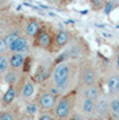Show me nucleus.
<instances>
[{
  "label": "nucleus",
  "instance_id": "f257e3e1",
  "mask_svg": "<svg viewBox=\"0 0 119 120\" xmlns=\"http://www.w3.org/2000/svg\"><path fill=\"white\" fill-rule=\"evenodd\" d=\"M100 83V71L98 65L88 59H83L79 63V71H78V88L87 87L91 84Z\"/></svg>",
  "mask_w": 119,
  "mask_h": 120
},
{
  "label": "nucleus",
  "instance_id": "f03ea898",
  "mask_svg": "<svg viewBox=\"0 0 119 120\" xmlns=\"http://www.w3.org/2000/svg\"><path fill=\"white\" fill-rule=\"evenodd\" d=\"M76 101H78V91L74 90L68 94L60 96L58 100L55 109H54V115L56 120H68L71 117L75 109H76Z\"/></svg>",
  "mask_w": 119,
  "mask_h": 120
},
{
  "label": "nucleus",
  "instance_id": "7ed1b4c3",
  "mask_svg": "<svg viewBox=\"0 0 119 120\" xmlns=\"http://www.w3.org/2000/svg\"><path fill=\"white\" fill-rule=\"evenodd\" d=\"M17 91H19V98L24 101L28 103L31 100H34L36 95V82L34 77L30 75H23L20 83L17 84Z\"/></svg>",
  "mask_w": 119,
  "mask_h": 120
},
{
  "label": "nucleus",
  "instance_id": "20e7f679",
  "mask_svg": "<svg viewBox=\"0 0 119 120\" xmlns=\"http://www.w3.org/2000/svg\"><path fill=\"white\" fill-rule=\"evenodd\" d=\"M35 100L38 101L42 112H52L54 109H55L56 104H58L59 96H56V95L51 94L50 91L43 90L42 88V91L38 94V96H36Z\"/></svg>",
  "mask_w": 119,
  "mask_h": 120
},
{
  "label": "nucleus",
  "instance_id": "39448f33",
  "mask_svg": "<svg viewBox=\"0 0 119 120\" xmlns=\"http://www.w3.org/2000/svg\"><path fill=\"white\" fill-rule=\"evenodd\" d=\"M94 120H110V96L107 92L95 101V117Z\"/></svg>",
  "mask_w": 119,
  "mask_h": 120
},
{
  "label": "nucleus",
  "instance_id": "423d86ee",
  "mask_svg": "<svg viewBox=\"0 0 119 120\" xmlns=\"http://www.w3.org/2000/svg\"><path fill=\"white\" fill-rule=\"evenodd\" d=\"M76 111L87 120H94V117H95V101L78 95Z\"/></svg>",
  "mask_w": 119,
  "mask_h": 120
},
{
  "label": "nucleus",
  "instance_id": "0eeeda50",
  "mask_svg": "<svg viewBox=\"0 0 119 120\" xmlns=\"http://www.w3.org/2000/svg\"><path fill=\"white\" fill-rule=\"evenodd\" d=\"M76 91H78V95H79V96L91 99L94 101H96V100L104 94L102 83H96V84H91V86H87V87H82V88H78Z\"/></svg>",
  "mask_w": 119,
  "mask_h": 120
},
{
  "label": "nucleus",
  "instance_id": "6e6552de",
  "mask_svg": "<svg viewBox=\"0 0 119 120\" xmlns=\"http://www.w3.org/2000/svg\"><path fill=\"white\" fill-rule=\"evenodd\" d=\"M54 36L55 35H52L51 31H48L47 28H42L39 35L34 39V45L40 48V49H50L51 51L52 44H54Z\"/></svg>",
  "mask_w": 119,
  "mask_h": 120
},
{
  "label": "nucleus",
  "instance_id": "1a4fd4ad",
  "mask_svg": "<svg viewBox=\"0 0 119 120\" xmlns=\"http://www.w3.org/2000/svg\"><path fill=\"white\" fill-rule=\"evenodd\" d=\"M72 40V36L67 30H59L54 36V44H52L51 51H60L68 45Z\"/></svg>",
  "mask_w": 119,
  "mask_h": 120
},
{
  "label": "nucleus",
  "instance_id": "9d476101",
  "mask_svg": "<svg viewBox=\"0 0 119 120\" xmlns=\"http://www.w3.org/2000/svg\"><path fill=\"white\" fill-rule=\"evenodd\" d=\"M106 87L108 96H116L119 95V71L114 67L112 72L106 77Z\"/></svg>",
  "mask_w": 119,
  "mask_h": 120
},
{
  "label": "nucleus",
  "instance_id": "9b49d317",
  "mask_svg": "<svg viewBox=\"0 0 119 120\" xmlns=\"http://www.w3.org/2000/svg\"><path fill=\"white\" fill-rule=\"evenodd\" d=\"M8 57H9V67L15 71H17V72H23L27 60L26 53H8Z\"/></svg>",
  "mask_w": 119,
  "mask_h": 120
},
{
  "label": "nucleus",
  "instance_id": "f8f14e48",
  "mask_svg": "<svg viewBox=\"0 0 119 120\" xmlns=\"http://www.w3.org/2000/svg\"><path fill=\"white\" fill-rule=\"evenodd\" d=\"M42 24L36 19H30V20H27L26 26H24V35L28 39H35L42 31Z\"/></svg>",
  "mask_w": 119,
  "mask_h": 120
},
{
  "label": "nucleus",
  "instance_id": "ddd939ff",
  "mask_svg": "<svg viewBox=\"0 0 119 120\" xmlns=\"http://www.w3.org/2000/svg\"><path fill=\"white\" fill-rule=\"evenodd\" d=\"M28 51V38L20 36L13 44L8 47V53H26Z\"/></svg>",
  "mask_w": 119,
  "mask_h": 120
},
{
  "label": "nucleus",
  "instance_id": "4468645a",
  "mask_svg": "<svg viewBox=\"0 0 119 120\" xmlns=\"http://www.w3.org/2000/svg\"><path fill=\"white\" fill-rule=\"evenodd\" d=\"M19 96V91H17V87L15 86H9L5 92L1 96V104L4 107H11V104L16 100V98Z\"/></svg>",
  "mask_w": 119,
  "mask_h": 120
},
{
  "label": "nucleus",
  "instance_id": "2eb2a0df",
  "mask_svg": "<svg viewBox=\"0 0 119 120\" xmlns=\"http://www.w3.org/2000/svg\"><path fill=\"white\" fill-rule=\"evenodd\" d=\"M21 77H23L21 72H17V71H15V69L9 68V71L5 73L1 79H3V82L7 84V87H9V86L17 87V84H19V83H20V80H21Z\"/></svg>",
  "mask_w": 119,
  "mask_h": 120
},
{
  "label": "nucleus",
  "instance_id": "dca6fc26",
  "mask_svg": "<svg viewBox=\"0 0 119 120\" xmlns=\"http://www.w3.org/2000/svg\"><path fill=\"white\" fill-rule=\"evenodd\" d=\"M40 107L36 100H31L28 103L24 104V109H23V113L27 116H31V117H38L40 115Z\"/></svg>",
  "mask_w": 119,
  "mask_h": 120
},
{
  "label": "nucleus",
  "instance_id": "f3484780",
  "mask_svg": "<svg viewBox=\"0 0 119 120\" xmlns=\"http://www.w3.org/2000/svg\"><path fill=\"white\" fill-rule=\"evenodd\" d=\"M110 120H119V95L110 96Z\"/></svg>",
  "mask_w": 119,
  "mask_h": 120
},
{
  "label": "nucleus",
  "instance_id": "a211bd4d",
  "mask_svg": "<svg viewBox=\"0 0 119 120\" xmlns=\"http://www.w3.org/2000/svg\"><path fill=\"white\" fill-rule=\"evenodd\" d=\"M9 57L8 53L5 55H0V77H3L5 73L9 71Z\"/></svg>",
  "mask_w": 119,
  "mask_h": 120
},
{
  "label": "nucleus",
  "instance_id": "6ab92c4d",
  "mask_svg": "<svg viewBox=\"0 0 119 120\" xmlns=\"http://www.w3.org/2000/svg\"><path fill=\"white\" fill-rule=\"evenodd\" d=\"M0 120H20V117H17L16 113L8 107L0 111Z\"/></svg>",
  "mask_w": 119,
  "mask_h": 120
},
{
  "label": "nucleus",
  "instance_id": "aec40b11",
  "mask_svg": "<svg viewBox=\"0 0 119 120\" xmlns=\"http://www.w3.org/2000/svg\"><path fill=\"white\" fill-rule=\"evenodd\" d=\"M21 35H19L17 32H9V34H7L4 36V39H5V43H7V45H11V44H13L15 41H16L17 39L20 38Z\"/></svg>",
  "mask_w": 119,
  "mask_h": 120
},
{
  "label": "nucleus",
  "instance_id": "412c9836",
  "mask_svg": "<svg viewBox=\"0 0 119 120\" xmlns=\"http://www.w3.org/2000/svg\"><path fill=\"white\" fill-rule=\"evenodd\" d=\"M36 120H56L54 112H40V115L36 117Z\"/></svg>",
  "mask_w": 119,
  "mask_h": 120
},
{
  "label": "nucleus",
  "instance_id": "4be33fe9",
  "mask_svg": "<svg viewBox=\"0 0 119 120\" xmlns=\"http://www.w3.org/2000/svg\"><path fill=\"white\" fill-rule=\"evenodd\" d=\"M8 53V45L5 43L4 36H0V55H5Z\"/></svg>",
  "mask_w": 119,
  "mask_h": 120
},
{
  "label": "nucleus",
  "instance_id": "5701e85b",
  "mask_svg": "<svg viewBox=\"0 0 119 120\" xmlns=\"http://www.w3.org/2000/svg\"><path fill=\"white\" fill-rule=\"evenodd\" d=\"M90 3H91L94 9H99L104 7V0H90Z\"/></svg>",
  "mask_w": 119,
  "mask_h": 120
},
{
  "label": "nucleus",
  "instance_id": "b1692460",
  "mask_svg": "<svg viewBox=\"0 0 119 120\" xmlns=\"http://www.w3.org/2000/svg\"><path fill=\"white\" fill-rule=\"evenodd\" d=\"M114 67L119 71V48L115 52V60H114Z\"/></svg>",
  "mask_w": 119,
  "mask_h": 120
},
{
  "label": "nucleus",
  "instance_id": "393cba45",
  "mask_svg": "<svg viewBox=\"0 0 119 120\" xmlns=\"http://www.w3.org/2000/svg\"><path fill=\"white\" fill-rule=\"evenodd\" d=\"M20 120H35V117H31V116H27V115H23L20 116Z\"/></svg>",
  "mask_w": 119,
  "mask_h": 120
},
{
  "label": "nucleus",
  "instance_id": "a878e982",
  "mask_svg": "<svg viewBox=\"0 0 119 120\" xmlns=\"http://www.w3.org/2000/svg\"><path fill=\"white\" fill-rule=\"evenodd\" d=\"M48 3H51V4H59L60 0H47Z\"/></svg>",
  "mask_w": 119,
  "mask_h": 120
},
{
  "label": "nucleus",
  "instance_id": "bb28decb",
  "mask_svg": "<svg viewBox=\"0 0 119 120\" xmlns=\"http://www.w3.org/2000/svg\"><path fill=\"white\" fill-rule=\"evenodd\" d=\"M8 3V0H0V7H3V5H5Z\"/></svg>",
  "mask_w": 119,
  "mask_h": 120
},
{
  "label": "nucleus",
  "instance_id": "cd10ccee",
  "mask_svg": "<svg viewBox=\"0 0 119 120\" xmlns=\"http://www.w3.org/2000/svg\"><path fill=\"white\" fill-rule=\"evenodd\" d=\"M0 27H1V24H0Z\"/></svg>",
  "mask_w": 119,
  "mask_h": 120
}]
</instances>
